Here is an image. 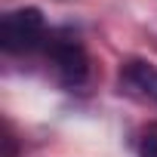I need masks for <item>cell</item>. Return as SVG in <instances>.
Listing matches in <instances>:
<instances>
[{
  "label": "cell",
  "mask_w": 157,
  "mask_h": 157,
  "mask_svg": "<svg viewBox=\"0 0 157 157\" xmlns=\"http://www.w3.org/2000/svg\"><path fill=\"white\" fill-rule=\"evenodd\" d=\"M40 37H43V16L34 6L10 13L0 25V46L6 52H28L37 46Z\"/></svg>",
  "instance_id": "obj_1"
},
{
  "label": "cell",
  "mask_w": 157,
  "mask_h": 157,
  "mask_svg": "<svg viewBox=\"0 0 157 157\" xmlns=\"http://www.w3.org/2000/svg\"><path fill=\"white\" fill-rule=\"evenodd\" d=\"M49 56L62 74L65 83H83L86 74H90V62H86V52L77 40H52L49 43Z\"/></svg>",
  "instance_id": "obj_2"
},
{
  "label": "cell",
  "mask_w": 157,
  "mask_h": 157,
  "mask_svg": "<svg viewBox=\"0 0 157 157\" xmlns=\"http://www.w3.org/2000/svg\"><path fill=\"white\" fill-rule=\"evenodd\" d=\"M139 154H142V157H157V123L145 129L142 145H139Z\"/></svg>",
  "instance_id": "obj_3"
}]
</instances>
